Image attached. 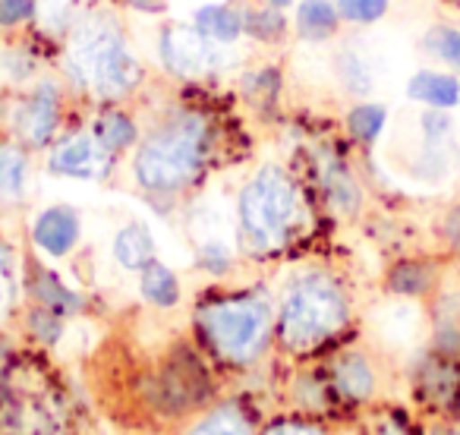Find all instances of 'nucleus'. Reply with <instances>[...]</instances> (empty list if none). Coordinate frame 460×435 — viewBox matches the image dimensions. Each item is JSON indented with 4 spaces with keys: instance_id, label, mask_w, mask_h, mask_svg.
I'll return each instance as SVG.
<instances>
[{
    "instance_id": "obj_22",
    "label": "nucleus",
    "mask_w": 460,
    "mask_h": 435,
    "mask_svg": "<svg viewBox=\"0 0 460 435\" xmlns=\"http://www.w3.org/2000/svg\"><path fill=\"white\" fill-rule=\"evenodd\" d=\"M338 76H341V83H344L350 92H357V95H366V92L372 89V73L357 51H341Z\"/></svg>"
},
{
    "instance_id": "obj_29",
    "label": "nucleus",
    "mask_w": 460,
    "mask_h": 435,
    "mask_svg": "<svg viewBox=\"0 0 460 435\" xmlns=\"http://www.w3.org/2000/svg\"><path fill=\"white\" fill-rule=\"evenodd\" d=\"M269 435H322V432H315V429H309V426H278V429H271Z\"/></svg>"
},
{
    "instance_id": "obj_31",
    "label": "nucleus",
    "mask_w": 460,
    "mask_h": 435,
    "mask_svg": "<svg viewBox=\"0 0 460 435\" xmlns=\"http://www.w3.org/2000/svg\"><path fill=\"white\" fill-rule=\"evenodd\" d=\"M265 4H269V7H278V10H284V7H290V4H294V0H265Z\"/></svg>"
},
{
    "instance_id": "obj_20",
    "label": "nucleus",
    "mask_w": 460,
    "mask_h": 435,
    "mask_svg": "<svg viewBox=\"0 0 460 435\" xmlns=\"http://www.w3.org/2000/svg\"><path fill=\"white\" fill-rule=\"evenodd\" d=\"M284 29H288V20L278 7H262V10H250L243 16V32L252 35L259 41H278L284 39Z\"/></svg>"
},
{
    "instance_id": "obj_3",
    "label": "nucleus",
    "mask_w": 460,
    "mask_h": 435,
    "mask_svg": "<svg viewBox=\"0 0 460 435\" xmlns=\"http://www.w3.org/2000/svg\"><path fill=\"white\" fill-rule=\"evenodd\" d=\"M70 73L98 98H120L139 83V64L117 29H85L70 48Z\"/></svg>"
},
{
    "instance_id": "obj_16",
    "label": "nucleus",
    "mask_w": 460,
    "mask_h": 435,
    "mask_svg": "<svg viewBox=\"0 0 460 435\" xmlns=\"http://www.w3.org/2000/svg\"><path fill=\"white\" fill-rule=\"evenodd\" d=\"M142 297L155 306H173L180 300V281L167 265L152 262L142 269Z\"/></svg>"
},
{
    "instance_id": "obj_10",
    "label": "nucleus",
    "mask_w": 460,
    "mask_h": 435,
    "mask_svg": "<svg viewBox=\"0 0 460 435\" xmlns=\"http://www.w3.org/2000/svg\"><path fill=\"white\" fill-rule=\"evenodd\" d=\"M407 98L429 111H454L460 104V79L454 73L420 70L410 76Z\"/></svg>"
},
{
    "instance_id": "obj_23",
    "label": "nucleus",
    "mask_w": 460,
    "mask_h": 435,
    "mask_svg": "<svg viewBox=\"0 0 460 435\" xmlns=\"http://www.w3.org/2000/svg\"><path fill=\"white\" fill-rule=\"evenodd\" d=\"M338 13L353 26H372L388 13V0H338Z\"/></svg>"
},
{
    "instance_id": "obj_2",
    "label": "nucleus",
    "mask_w": 460,
    "mask_h": 435,
    "mask_svg": "<svg viewBox=\"0 0 460 435\" xmlns=\"http://www.w3.org/2000/svg\"><path fill=\"white\" fill-rule=\"evenodd\" d=\"M296 211H300L296 186L281 167L259 171L240 192V225L246 240L259 250H271L288 237Z\"/></svg>"
},
{
    "instance_id": "obj_7",
    "label": "nucleus",
    "mask_w": 460,
    "mask_h": 435,
    "mask_svg": "<svg viewBox=\"0 0 460 435\" xmlns=\"http://www.w3.org/2000/svg\"><path fill=\"white\" fill-rule=\"evenodd\" d=\"M60 123V92L54 83H39L13 111V127L16 136L26 139L29 146H48Z\"/></svg>"
},
{
    "instance_id": "obj_28",
    "label": "nucleus",
    "mask_w": 460,
    "mask_h": 435,
    "mask_svg": "<svg viewBox=\"0 0 460 435\" xmlns=\"http://www.w3.org/2000/svg\"><path fill=\"white\" fill-rule=\"evenodd\" d=\"M45 13H51L54 22H64L73 13V7H79V0H41Z\"/></svg>"
},
{
    "instance_id": "obj_26",
    "label": "nucleus",
    "mask_w": 460,
    "mask_h": 435,
    "mask_svg": "<svg viewBox=\"0 0 460 435\" xmlns=\"http://www.w3.org/2000/svg\"><path fill=\"white\" fill-rule=\"evenodd\" d=\"M192 435H243V422L234 413H215L211 420H205Z\"/></svg>"
},
{
    "instance_id": "obj_21",
    "label": "nucleus",
    "mask_w": 460,
    "mask_h": 435,
    "mask_svg": "<svg viewBox=\"0 0 460 435\" xmlns=\"http://www.w3.org/2000/svg\"><path fill=\"white\" fill-rule=\"evenodd\" d=\"M325 190H328V199H332L341 211H353L359 205L357 183H353V177L341 164L325 167Z\"/></svg>"
},
{
    "instance_id": "obj_33",
    "label": "nucleus",
    "mask_w": 460,
    "mask_h": 435,
    "mask_svg": "<svg viewBox=\"0 0 460 435\" xmlns=\"http://www.w3.org/2000/svg\"><path fill=\"white\" fill-rule=\"evenodd\" d=\"M454 435H460V429H457V432H454Z\"/></svg>"
},
{
    "instance_id": "obj_13",
    "label": "nucleus",
    "mask_w": 460,
    "mask_h": 435,
    "mask_svg": "<svg viewBox=\"0 0 460 435\" xmlns=\"http://www.w3.org/2000/svg\"><path fill=\"white\" fill-rule=\"evenodd\" d=\"M114 259L129 271H142L155 262V240L148 234V227L142 225H127L114 237Z\"/></svg>"
},
{
    "instance_id": "obj_4",
    "label": "nucleus",
    "mask_w": 460,
    "mask_h": 435,
    "mask_svg": "<svg viewBox=\"0 0 460 435\" xmlns=\"http://www.w3.org/2000/svg\"><path fill=\"white\" fill-rule=\"evenodd\" d=\"M347 319V303L338 284L325 275H309L288 290L281 306V334L290 347H313L332 338Z\"/></svg>"
},
{
    "instance_id": "obj_5",
    "label": "nucleus",
    "mask_w": 460,
    "mask_h": 435,
    "mask_svg": "<svg viewBox=\"0 0 460 435\" xmlns=\"http://www.w3.org/2000/svg\"><path fill=\"white\" fill-rule=\"evenodd\" d=\"M199 322L221 357L234 360V363H246L269 341L271 309L262 300L240 297V300H221L205 306Z\"/></svg>"
},
{
    "instance_id": "obj_18",
    "label": "nucleus",
    "mask_w": 460,
    "mask_h": 435,
    "mask_svg": "<svg viewBox=\"0 0 460 435\" xmlns=\"http://www.w3.org/2000/svg\"><path fill=\"white\" fill-rule=\"evenodd\" d=\"M26 173H29L26 155L13 146H0V196L4 199L22 196V190H26Z\"/></svg>"
},
{
    "instance_id": "obj_14",
    "label": "nucleus",
    "mask_w": 460,
    "mask_h": 435,
    "mask_svg": "<svg viewBox=\"0 0 460 435\" xmlns=\"http://www.w3.org/2000/svg\"><path fill=\"white\" fill-rule=\"evenodd\" d=\"M92 136H95V142L104 152L114 155L133 146L139 129H136L133 117L123 114V111H104V114H98L95 123H92Z\"/></svg>"
},
{
    "instance_id": "obj_9",
    "label": "nucleus",
    "mask_w": 460,
    "mask_h": 435,
    "mask_svg": "<svg viewBox=\"0 0 460 435\" xmlns=\"http://www.w3.org/2000/svg\"><path fill=\"white\" fill-rule=\"evenodd\" d=\"M35 244L48 253V256H66L73 246L79 244V218L73 209H48L35 221Z\"/></svg>"
},
{
    "instance_id": "obj_15",
    "label": "nucleus",
    "mask_w": 460,
    "mask_h": 435,
    "mask_svg": "<svg viewBox=\"0 0 460 435\" xmlns=\"http://www.w3.org/2000/svg\"><path fill=\"white\" fill-rule=\"evenodd\" d=\"M385 123H388V108L376 102L357 104V108H350V114H347V129H350L353 139L363 142V146H372V142L382 136Z\"/></svg>"
},
{
    "instance_id": "obj_11",
    "label": "nucleus",
    "mask_w": 460,
    "mask_h": 435,
    "mask_svg": "<svg viewBox=\"0 0 460 435\" xmlns=\"http://www.w3.org/2000/svg\"><path fill=\"white\" fill-rule=\"evenodd\" d=\"M192 26L215 45H230L243 35V16L224 4H205L192 13Z\"/></svg>"
},
{
    "instance_id": "obj_32",
    "label": "nucleus",
    "mask_w": 460,
    "mask_h": 435,
    "mask_svg": "<svg viewBox=\"0 0 460 435\" xmlns=\"http://www.w3.org/2000/svg\"><path fill=\"white\" fill-rule=\"evenodd\" d=\"M382 435H403V432H401V429H397V426H388V429H385Z\"/></svg>"
},
{
    "instance_id": "obj_24",
    "label": "nucleus",
    "mask_w": 460,
    "mask_h": 435,
    "mask_svg": "<svg viewBox=\"0 0 460 435\" xmlns=\"http://www.w3.org/2000/svg\"><path fill=\"white\" fill-rule=\"evenodd\" d=\"M391 288H394L397 294H422V290L429 288V271L416 262H403V265H397L394 275H391Z\"/></svg>"
},
{
    "instance_id": "obj_6",
    "label": "nucleus",
    "mask_w": 460,
    "mask_h": 435,
    "mask_svg": "<svg viewBox=\"0 0 460 435\" xmlns=\"http://www.w3.org/2000/svg\"><path fill=\"white\" fill-rule=\"evenodd\" d=\"M215 41H208L196 26H171L161 32L158 51L164 67L180 79H196L205 76L208 70L217 67V51Z\"/></svg>"
},
{
    "instance_id": "obj_12",
    "label": "nucleus",
    "mask_w": 460,
    "mask_h": 435,
    "mask_svg": "<svg viewBox=\"0 0 460 435\" xmlns=\"http://www.w3.org/2000/svg\"><path fill=\"white\" fill-rule=\"evenodd\" d=\"M338 4L332 0H303L296 7V32L306 41H325L338 32Z\"/></svg>"
},
{
    "instance_id": "obj_8",
    "label": "nucleus",
    "mask_w": 460,
    "mask_h": 435,
    "mask_svg": "<svg viewBox=\"0 0 460 435\" xmlns=\"http://www.w3.org/2000/svg\"><path fill=\"white\" fill-rule=\"evenodd\" d=\"M104 158H111V155L98 146L95 136L76 133V136H66L60 146H54L48 167H51L54 173H60V177L92 180L104 173V164H102Z\"/></svg>"
},
{
    "instance_id": "obj_30",
    "label": "nucleus",
    "mask_w": 460,
    "mask_h": 435,
    "mask_svg": "<svg viewBox=\"0 0 460 435\" xmlns=\"http://www.w3.org/2000/svg\"><path fill=\"white\" fill-rule=\"evenodd\" d=\"M447 234H451V240H454V246H457V253H460V209L451 215V221H447Z\"/></svg>"
},
{
    "instance_id": "obj_17",
    "label": "nucleus",
    "mask_w": 460,
    "mask_h": 435,
    "mask_svg": "<svg viewBox=\"0 0 460 435\" xmlns=\"http://www.w3.org/2000/svg\"><path fill=\"white\" fill-rule=\"evenodd\" d=\"M334 378H338V388L350 397H369L372 388H376V376H372L369 363H366L359 353H350L338 363L334 369Z\"/></svg>"
},
{
    "instance_id": "obj_1",
    "label": "nucleus",
    "mask_w": 460,
    "mask_h": 435,
    "mask_svg": "<svg viewBox=\"0 0 460 435\" xmlns=\"http://www.w3.org/2000/svg\"><path fill=\"white\" fill-rule=\"evenodd\" d=\"M208 146V127L199 114H183L142 142L136 180L152 192H173L199 173Z\"/></svg>"
},
{
    "instance_id": "obj_19",
    "label": "nucleus",
    "mask_w": 460,
    "mask_h": 435,
    "mask_svg": "<svg viewBox=\"0 0 460 435\" xmlns=\"http://www.w3.org/2000/svg\"><path fill=\"white\" fill-rule=\"evenodd\" d=\"M422 48L432 54L435 60L460 70V29L454 26H432L422 39Z\"/></svg>"
},
{
    "instance_id": "obj_27",
    "label": "nucleus",
    "mask_w": 460,
    "mask_h": 435,
    "mask_svg": "<svg viewBox=\"0 0 460 435\" xmlns=\"http://www.w3.org/2000/svg\"><path fill=\"white\" fill-rule=\"evenodd\" d=\"M39 294H41V300H48V306H54V303H66V306L73 303V306H76V297L66 294V290L60 288V284L54 281V278H45V281H41Z\"/></svg>"
},
{
    "instance_id": "obj_25",
    "label": "nucleus",
    "mask_w": 460,
    "mask_h": 435,
    "mask_svg": "<svg viewBox=\"0 0 460 435\" xmlns=\"http://www.w3.org/2000/svg\"><path fill=\"white\" fill-rule=\"evenodd\" d=\"M35 13V0H0V26L13 29Z\"/></svg>"
}]
</instances>
